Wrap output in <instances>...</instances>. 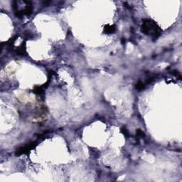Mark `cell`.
I'll return each mask as SVG.
<instances>
[{"mask_svg": "<svg viewBox=\"0 0 182 182\" xmlns=\"http://www.w3.org/2000/svg\"><path fill=\"white\" fill-rule=\"evenodd\" d=\"M37 145V144L36 142H33L31 144H26L25 145L24 147H21L18 151L16 152V155L19 156V155H22L24 154H27V153H29L30 151L31 150H33L34 147Z\"/></svg>", "mask_w": 182, "mask_h": 182, "instance_id": "2", "label": "cell"}, {"mask_svg": "<svg viewBox=\"0 0 182 182\" xmlns=\"http://www.w3.org/2000/svg\"><path fill=\"white\" fill-rule=\"evenodd\" d=\"M121 132H122V133L124 134V136H125L126 137H130V133H129L125 127L121 128Z\"/></svg>", "mask_w": 182, "mask_h": 182, "instance_id": "8", "label": "cell"}, {"mask_svg": "<svg viewBox=\"0 0 182 182\" xmlns=\"http://www.w3.org/2000/svg\"><path fill=\"white\" fill-rule=\"evenodd\" d=\"M144 87H145V85H144V84L142 83V82L139 81L138 83L136 84V88L137 89V90H143Z\"/></svg>", "mask_w": 182, "mask_h": 182, "instance_id": "7", "label": "cell"}, {"mask_svg": "<svg viewBox=\"0 0 182 182\" xmlns=\"http://www.w3.org/2000/svg\"><path fill=\"white\" fill-rule=\"evenodd\" d=\"M153 80H154V78H152H152H149V79H147V83H148V84H149V83H150L151 82L153 81Z\"/></svg>", "mask_w": 182, "mask_h": 182, "instance_id": "10", "label": "cell"}, {"mask_svg": "<svg viewBox=\"0 0 182 182\" xmlns=\"http://www.w3.org/2000/svg\"><path fill=\"white\" fill-rule=\"evenodd\" d=\"M141 32L146 35H151L153 39L157 38L161 35L160 27L151 19H144L141 27Z\"/></svg>", "mask_w": 182, "mask_h": 182, "instance_id": "1", "label": "cell"}, {"mask_svg": "<svg viewBox=\"0 0 182 182\" xmlns=\"http://www.w3.org/2000/svg\"><path fill=\"white\" fill-rule=\"evenodd\" d=\"M33 92L37 95H41L44 92V88L42 86H35L33 88Z\"/></svg>", "mask_w": 182, "mask_h": 182, "instance_id": "6", "label": "cell"}, {"mask_svg": "<svg viewBox=\"0 0 182 182\" xmlns=\"http://www.w3.org/2000/svg\"><path fill=\"white\" fill-rule=\"evenodd\" d=\"M116 31V27L115 25H108L107 24L104 27V33H105L107 34L110 33H113Z\"/></svg>", "mask_w": 182, "mask_h": 182, "instance_id": "5", "label": "cell"}, {"mask_svg": "<svg viewBox=\"0 0 182 182\" xmlns=\"http://www.w3.org/2000/svg\"><path fill=\"white\" fill-rule=\"evenodd\" d=\"M26 41H24V42H22L21 46L16 49V53L19 56H24L26 54Z\"/></svg>", "mask_w": 182, "mask_h": 182, "instance_id": "4", "label": "cell"}, {"mask_svg": "<svg viewBox=\"0 0 182 182\" xmlns=\"http://www.w3.org/2000/svg\"><path fill=\"white\" fill-rule=\"evenodd\" d=\"M24 2L26 4V6L24 9L22 10V13L24 15H26V16H30L31 14H32L33 11L32 3L31 2H26V1H24Z\"/></svg>", "mask_w": 182, "mask_h": 182, "instance_id": "3", "label": "cell"}, {"mask_svg": "<svg viewBox=\"0 0 182 182\" xmlns=\"http://www.w3.org/2000/svg\"><path fill=\"white\" fill-rule=\"evenodd\" d=\"M136 136L137 138H141V137H144V133L141 130H137L136 131Z\"/></svg>", "mask_w": 182, "mask_h": 182, "instance_id": "9", "label": "cell"}]
</instances>
